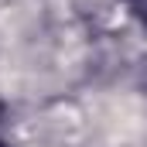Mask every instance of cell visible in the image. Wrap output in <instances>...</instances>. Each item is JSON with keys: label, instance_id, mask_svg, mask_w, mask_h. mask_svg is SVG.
Instances as JSON below:
<instances>
[{"label": "cell", "instance_id": "cell-1", "mask_svg": "<svg viewBox=\"0 0 147 147\" xmlns=\"http://www.w3.org/2000/svg\"><path fill=\"white\" fill-rule=\"evenodd\" d=\"M127 3H130V14L147 28V0H127Z\"/></svg>", "mask_w": 147, "mask_h": 147}, {"label": "cell", "instance_id": "cell-2", "mask_svg": "<svg viewBox=\"0 0 147 147\" xmlns=\"http://www.w3.org/2000/svg\"><path fill=\"white\" fill-rule=\"evenodd\" d=\"M0 147H7V140H0Z\"/></svg>", "mask_w": 147, "mask_h": 147}]
</instances>
